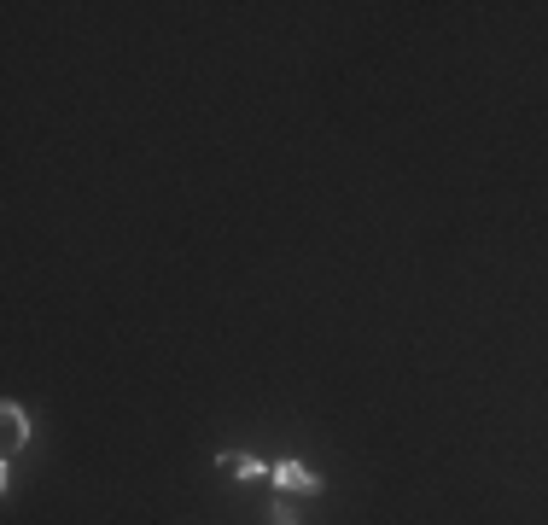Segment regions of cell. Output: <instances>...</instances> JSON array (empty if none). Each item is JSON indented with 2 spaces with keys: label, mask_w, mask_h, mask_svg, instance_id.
<instances>
[{
  "label": "cell",
  "mask_w": 548,
  "mask_h": 525,
  "mask_svg": "<svg viewBox=\"0 0 548 525\" xmlns=\"http://www.w3.org/2000/svg\"><path fill=\"white\" fill-rule=\"evenodd\" d=\"M0 426H6V438H0V444H6V455H18V450H24V438H30V420H24V409H18V403H6V409H0Z\"/></svg>",
  "instance_id": "cell-3"
},
{
  "label": "cell",
  "mask_w": 548,
  "mask_h": 525,
  "mask_svg": "<svg viewBox=\"0 0 548 525\" xmlns=\"http://www.w3.org/2000/svg\"><path fill=\"white\" fill-rule=\"evenodd\" d=\"M269 525H298V514H292L286 502H274V508H269Z\"/></svg>",
  "instance_id": "cell-4"
},
{
  "label": "cell",
  "mask_w": 548,
  "mask_h": 525,
  "mask_svg": "<svg viewBox=\"0 0 548 525\" xmlns=\"http://www.w3.org/2000/svg\"><path fill=\"white\" fill-rule=\"evenodd\" d=\"M216 473H222V479H234V485L269 479V467H263V461H251L245 450H222V455H216Z\"/></svg>",
  "instance_id": "cell-1"
},
{
  "label": "cell",
  "mask_w": 548,
  "mask_h": 525,
  "mask_svg": "<svg viewBox=\"0 0 548 525\" xmlns=\"http://www.w3.org/2000/svg\"><path fill=\"white\" fill-rule=\"evenodd\" d=\"M280 490H298V496H315L321 490V473H309L304 461H274V473H269Z\"/></svg>",
  "instance_id": "cell-2"
}]
</instances>
